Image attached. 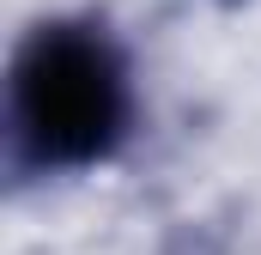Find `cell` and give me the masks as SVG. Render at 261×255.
<instances>
[{"instance_id": "1", "label": "cell", "mask_w": 261, "mask_h": 255, "mask_svg": "<svg viewBox=\"0 0 261 255\" xmlns=\"http://www.w3.org/2000/svg\"><path fill=\"white\" fill-rule=\"evenodd\" d=\"M134 128V73L103 24H37L6 79V140L24 170H91Z\"/></svg>"}]
</instances>
